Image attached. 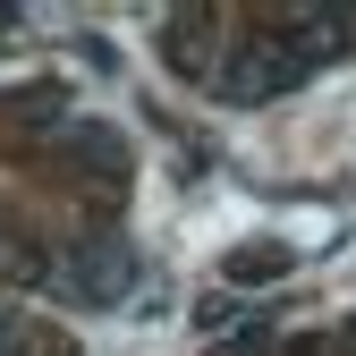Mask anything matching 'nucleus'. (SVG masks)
I'll list each match as a JSON object with an SVG mask.
<instances>
[{
  "label": "nucleus",
  "mask_w": 356,
  "mask_h": 356,
  "mask_svg": "<svg viewBox=\"0 0 356 356\" xmlns=\"http://www.w3.org/2000/svg\"><path fill=\"white\" fill-rule=\"evenodd\" d=\"M51 272H60V289L85 297V305H119V289L136 280V254H127L119 238H85V246H60V254H51Z\"/></svg>",
  "instance_id": "2"
},
{
  "label": "nucleus",
  "mask_w": 356,
  "mask_h": 356,
  "mask_svg": "<svg viewBox=\"0 0 356 356\" xmlns=\"http://www.w3.org/2000/svg\"><path fill=\"white\" fill-rule=\"evenodd\" d=\"M289 263H297L289 246H238L229 263H220V280H229V289H246V280H280Z\"/></svg>",
  "instance_id": "3"
},
{
  "label": "nucleus",
  "mask_w": 356,
  "mask_h": 356,
  "mask_svg": "<svg viewBox=\"0 0 356 356\" xmlns=\"http://www.w3.org/2000/svg\"><path fill=\"white\" fill-rule=\"evenodd\" d=\"M323 26H331V17H314V9L289 17V26H254V34L238 42V60L220 68V94H229V102H280V94H297L323 60H339L348 42H356L348 26H339V34H323Z\"/></svg>",
  "instance_id": "1"
},
{
  "label": "nucleus",
  "mask_w": 356,
  "mask_h": 356,
  "mask_svg": "<svg viewBox=\"0 0 356 356\" xmlns=\"http://www.w3.org/2000/svg\"><path fill=\"white\" fill-rule=\"evenodd\" d=\"M9 26H17V9H0V34H9Z\"/></svg>",
  "instance_id": "4"
}]
</instances>
